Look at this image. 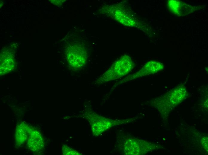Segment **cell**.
<instances>
[{
	"instance_id": "obj_1",
	"label": "cell",
	"mask_w": 208,
	"mask_h": 155,
	"mask_svg": "<svg viewBox=\"0 0 208 155\" xmlns=\"http://www.w3.org/2000/svg\"><path fill=\"white\" fill-rule=\"evenodd\" d=\"M133 66L131 58L127 55L124 56L114 63L102 78H105L104 80L107 81L120 78L129 73Z\"/></svg>"
},
{
	"instance_id": "obj_2",
	"label": "cell",
	"mask_w": 208,
	"mask_h": 155,
	"mask_svg": "<svg viewBox=\"0 0 208 155\" xmlns=\"http://www.w3.org/2000/svg\"><path fill=\"white\" fill-rule=\"evenodd\" d=\"M45 142L38 131L33 129L28 139L27 145L30 150L36 153L40 152L44 147Z\"/></svg>"
},
{
	"instance_id": "obj_3",
	"label": "cell",
	"mask_w": 208,
	"mask_h": 155,
	"mask_svg": "<svg viewBox=\"0 0 208 155\" xmlns=\"http://www.w3.org/2000/svg\"><path fill=\"white\" fill-rule=\"evenodd\" d=\"M163 65L160 63L156 61L148 62L138 72L127 78V79H123L122 81L134 79L146 75L156 72L163 68Z\"/></svg>"
},
{
	"instance_id": "obj_4",
	"label": "cell",
	"mask_w": 208,
	"mask_h": 155,
	"mask_svg": "<svg viewBox=\"0 0 208 155\" xmlns=\"http://www.w3.org/2000/svg\"><path fill=\"white\" fill-rule=\"evenodd\" d=\"M33 128L26 123L22 122L16 127L15 134L16 144L17 145L23 144L28 139Z\"/></svg>"
},
{
	"instance_id": "obj_5",
	"label": "cell",
	"mask_w": 208,
	"mask_h": 155,
	"mask_svg": "<svg viewBox=\"0 0 208 155\" xmlns=\"http://www.w3.org/2000/svg\"><path fill=\"white\" fill-rule=\"evenodd\" d=\"M91 128L93 134L97 136L109 128L112 125L109 119L100 117L92 121Z\"/></svg>"
},
{
	"instance_id": "obj_6",
	"label": "cell",
	"mask_w": 208,
	"mask_h": 155,
	"mask_svg": "<svg viewBox=\"0 0 208 155\" xmlns=\"http://www.w3.org/2000/svg\"><path fill=\"white\" fill-rule=\"evenodd\" d=\"M186 94L185 90L184 89H175L170 96V101L173 104H178L184 98Z\"/></svg>"
},
{
	"instance_id": "obj_7",
	"label": "cell",
	"mask_w": 208,
	"mask_h": 155,
	"mask_svg": "<svg viewBox=\"0 0 208 155\" xmlns=\"http://www.w3.org/2000/svg\"><path fill=\"white\" fill-rule=\"evenodd\" d=\"M62 151L63 155H81L80 153L66 145H64L62 147Z\"/></svg>"
}]
</instances>
